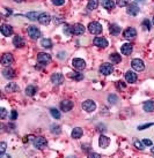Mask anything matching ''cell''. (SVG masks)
<instances>
[{
  "mask_svg": "<svg viewBox=\"0 0 154 158\" xmlns=\"http://www.w3.org/2000/svg\"><path fill=\"white\" fill-rule=\"evenodd\" d=\"M88 30L93 35H99L102 33V25L99 22H91L88 24Z\"/></svg>",
  "mask_w": 154,
  "mask_h": 158,
  "instance_id": "6da1fadb",
  "label": "cell"
},
{
  "mask_svg": "<svg viewBox=\"0 0 154 158\" xmlns=\"http://www.w3.org/2000/svg\"><path fill=\"white\" fill-rule=\"evenodd\" d=\"M131 66L132 68L135 69L136 72H143L145 69V65H144V61L141 60V59H133L132 61H131Z\"/></svg>",
  "mask_w": 154,
  "mask_h": 158,
  "instance_id": "7a4b0ae2",
  "label": "cell"
},
{
  "mask_svg": "<svg viewBox=\"0 0 154 158\" xmlns=\"http://www.w3.org/2000/svg\"><path fill=\"white\" fill-rule=\"evenodd\" d=\"M28 35L29 37L31 39H37L41 37V31H39V29L37 27H35V25H30L28 27Z\"/></svg>",
  "mask_w": 154,
  "mask_h": 158,
  "instance_id": "3957f363",
  "label": "cell"
},
{
  "mask_svg": "<svg viewBox=\"0 0 154 158\" xmlns=\"http://www.w3.org/2000/svg\"><path fill=\"white\" fill-rule=\"evenodd\" d=\"M85 30H86V28L80 23H75L73 24V25H71V34L72 35H77V36L82 35L85 33Z\"/></svg>",
  "mask_w": 154,
  "mask_h": 158,
  "instance_id": "277c9868",
  "label": "cell"
},
{
  "mask_svg": "<svg viewBox=\"0 0 154 158\" xmlns=\"http://www.w3.org/2000/svg\"><path fill=\"white\" fill-rule=\"evenodd\" d=\"M82 109L86 112H93L96 109V104H95V102L91 101V99H87V101L82 103Z\"/></svg>",
  "mask_w": 154,
  "mask_h": 158,
  "instance_id": "5b68a950",
  "label": "cell"
},
{
  "mask_svg": "<svg viewBox=\"0 0 154 158\" xmlns=\"http://www.w3.org/2000/svg\"><path fill=\"white\" fill-rule=\"evenodd\" d=\"M112 72H114V67H112V65L108 64V62L102 64L101 66H100V73L103 74V75H106V76L107 75H110Z\"/></svg>",
  "mask_w": 154,
  "mask_h": 158,
  "instance_id": "8992f818",
  "label": "cell"
},
{
  "mask_svg": "<svg viewBox=\"0 0 154 158\" xmlns=\"http://www.w3.org/2000/svg\"><path fill=\"white\" fill-rule=\"evenodd\" d=\"M123 37L128 40H131V39H135L137 37V31H136L135 28H128L124 30L123 33Z\"/></svg>",
  "mask_w": 154,
  "mask_h": 158,
  "instance_id": "52a82bcc",
  "label": "cell"
},
{
  "mask_svg": "<svg viewBox=\"0 0 154 158\" xmlns=\"http://www.w3.org/2000/svg\"><path fill=\"white\" fill-rule=\"evenodd\" d=\"M37 61L39 64H42V65H47V64H49V62L51 61V56L48 54V53L41 52L37 54Z\"/></svg>",
  "mask_w": 154,
  "mask_h": 158,
  "instance_id": "ba28073f",
  "label": "cell"
},
{
  "mask_svg": "<svg viewBox=\"0 0 154 158\" xmlns=\"http://www.w3.org/2000/svg\"><path fill=\"white\" fill-rule=\"evenodd\" d=\"M72 66L75 68V69H78V71H82V69H85V67H86V62H85L83 59L75 58V59H73Z\"/></svg>",
  "mask_w": 154,
  "mask_h": 158,
  "instance_id": "9c48e42d",
  "label": "cell"
},
{
  "mask_svg": "<svg viewBox=\"0 0 154 158\" xmlns=\"http://www.w3.org/2000/svg\"><path fill=\"white\" fill-rule=\"evenodd\" d=\"M13 56L10 54V53H5L2 58H1V64L5 66V67H10V65L13 64Z\"/></svg>",
  "mask_w": 154,
  "mask_h": 158,
  "instance_id": "30bf717a",
  "label": "cell"
},
{
  "mask_svg": "<svg viewBox=\"0 0 154 158\" xmlns=\"http://www.w3.org/2000/svg\"><path fill=\"white\" fill-rule=\"evenodd\" d=\"M50 21H51V16H50V14H48V13H41V14L38 15V22L41 24H43V25H48L49 23H50Z\"/></svg>",
  "mask_w": 154,
  "mask_h": 158,
  "instance_id": "8fae6325",
  "label": "cell"
},
{
  "mask_svg": "<svg viewBox=\"0 0 154 158\" xmlns=\"http://www.w3.org/2000/svg\"><path fill=\"white\" fill-rule=\"evenodd\" d=\"M51 82H52L53 84H56V86L62 84L64 82V75L60 74V73H55V74H52V76H51Z\"/></svg>",
  "mask_w": 154,
  "mask_h": 158,
  "instance_id": "7c38bea8",
  "label": "cell"
},
{
  "mask_svg": "<svg viewBox=\"0 0 154 158\" xmlns=\"http://www.w3.org/2000/svg\"><path fill=\"white\" fill-rule=\"evenodd\" d=\"M47 144H48V142H47V140L44 139V137L39 136V137H35L34 139V145L37 149H43Z\"/></svg>",
  "mask_w": 154,
  "mask_h": 158,
  "instance_id": "4fadbf2b",
  "label": "cell"
},
{
  "mask_svg": "<svg viewBox=\"0 0 154 158\" xmlns=\"http://www.w3.org/2000/svg\"><path fill=\"white\" fill-rule=\"evenodd\" d=\"M59 107H60V110L64 111V112H68V111L72 110L73 102H71V101H63V102H60V105H59Z\"/></svg>",
  "mask_w": 154,
  "mask_h": 158,
  "instance_id": "5bb4252c",
  "label": "cell"
},
{
  "mask_svg": "<svg viewBox=\"0 0 154 158\" xmlns=\"http://www.w3.org/2000/svg\"><path fill=\"white\" fill-rule=\"evenodd\" d=\"M126 13L129 15H131V16H136V15L139 13V7L136 5V4H130V5H128Z\"/></svg>",
  "mask_w": 154,
  "mask_h": 158,
  "instance_id": "9a60e30c",
  "label": "cell"
},
{
  "mask_svg": "<svg viewBox=\"0 0 154 158\" xmlns=\"http://www.w3.org/2000/svg\"><path fill=\"white\" fill-rule=\"evenodd\" d=\"M94 44H95V46L104 48L108 46V40L104 37H96V38L94 39Z\"/></svg>",
  "mask_w": 154,
  "mask_h": 158,
  "instance_id": "2e32d148",
  "label": "cell"
},
{
  "mask_svg": "<svg viewBox=\"0 0 154 158\" xmlns=\"http://www.w3.org/2000/svg\"><path fill=\"white\" fill-rule=\"evenodd\" d=\"M1 34L6 36V37H10V35L13 34V28L10 27V24H2L1 25Z\"/></svg>",
  "mask_w": 154,
  "mask_h": 158,
  "instance_id": "e0dca14e",
  "label": "cell"
},
{
  "mask_svg": "<svg viewBox=\"0 0 154 158\" xmlns=\"http://www.w3.org/2000/svg\"><path fill=\"white\" fill-rule=\"evenodd\" d=\"M132 50H133V48H132V45L130 43L123 44L122 48H120V51H122V53L124 56H130L131 53H132Z\"/></svg>",
  "mask_w": 154,
  "mask_h": 158,
  "instance_id": "ac0fdd59",
  "label": "cell"
},
{
  "mask_svg": "<svg viewBox=\"0 0 154 158\" xmlns=\"http://www.w3.org/2000/svg\"><path fill=\"white\" fill-rule=\"evenodd\" d=\"M109 144H110V139L104 136V135H101L100 139H99V145L101 148H107V147H109Z\"/></svg>",
  "mask_w": 154,
  "mask_h": 158,
  "instance_id": "d6986e66",
  "label": "cell"
},
{
  "mask_svg": "<svg viewBox=\"0 0 154 158\" xmlns=\"http://www.w3.org/2000/svg\"><path fill=\"white\" fill-rule=\"evenodd\" d=\"M125 80L128 83H135L136 81H137V74L133 72H131V71H129V72L125 73Z\"/></svg>",
  "mask_w": 154,
  "mask_h": 158,
  "instance_id": "ffe728a7",
  "label": "cell"
},
{
  "mask_svg": "<svg viewBox=\"0 0 154 158\" xmlns=\"http://www.w3.org/2000/svg\"><path fill=\"white\" fill-rule=\"evenodd\" d=\"M13 44H14V46H16V48H23L26 43H24V39L21 36H15L14 38H13Z\"/></svg>",
  "mask_w": 154,
  "mask_h": 158,
  "instance_id": "44dd1931",
  "label": "cell"
},
{
  "mask_svg": "<svg viewBox=\"0 0 154 158\" xmlns=\"http://www.w3.org/2000/svg\"><path fill=\"white\" fill-rule=\"evenodd\" d=\"M102 6L108 10H114V7H115V2H114V0H103L102 1Z\"/></svg>",
  "mask_w": 154,
  "mask_h": 158,
  "instance_id": "7402d4cb",
  "label": "cell"
},
{
  "mask_svg": "<svg viewBox=\"0 0 154 158\" xmlns=\"http://www.w3.org/2000/svg\"><path fill=\"white\" fill-rule=\"evenodd\" d=\"M2 74H4V76H5L6 79H13V77L15 76V72L10 67L5 68V69L2 71Z\"/></svg>",
  "mask_w": 154,
  "mask_h": 158,
  "instance_id": "603a6c76",
  "label": "cell"
},
{
  "mask_svg": "<svg viewBox=\"0 0 154 158\" xmlns=\"http://www.w3.org/2000/svg\"><path fill=\"white\" fill-rule=\"evenodd\" d=\"M143 107H144V111H146V112H152V111H154V102L153 101L145 102Z\"/></svg>",
  "mask_w": 154,
  "mask_h": 158,
  "instance_id": "cb8c5ba5",
  "label": "cell"
},
{
  "mask_svg": "<svg viewBox=\"0 0 154 158\" xmlns=\"http://www.w3.org/2000/svg\"><path fill=\"white\" fill-rule=\"evenodd\" d=\"M82 134H83V132H82V129L80 128V127H77V128H74V129L72 130V137L73 139H75V140H78V139H80L82 136Z\"/></svg>",
  "mask_w": 154,
  "mask_h": 158,
  "instance_id": "d4e9b609",
  "label": "cell"
},
{
  "mask_svg": "<svg viewBox=\"0 0 154 158\" xmlns=\"http://www.w3.org/2000/svg\"><path fill=\"white\" fill-rule=\"evenodd\" d=\"M109 59L114 64H120L122 61V57H120V54H118V53H111L110 56H109Z\"/></svg>",
  "mask_w": 154,
  "mask_h": 158,
  "instance_id": "484cf974",
  "label": "cell"
},
{
  "mask_svg": "<svg viewBox=\"0 0 154 158\" xmlns=\"http://www.w3.org/2000/svg\"><path fill=\"white\" fill-rule=\"evenodd\" d=\"M19 89L20 88L16 83H10V84H7L5 88V90L7 91V92H15V91H18Z\"/></svg>",
  "mask_w": 154,
  "mask_h": 158,
  "instance_id": "4316f807",
  "label": "cell"
},
{
  "mask_svg": "<svg viewBox=\"0 0 154 158\" xmlns=\"http://www.w3.org/2000/svg\"><path fill=\"white\" fill-rule=\"evenodd\" d=\"M120 33V27L118 24H111L110 25V34L114 35V36H117V35Z\"/></svg>",
  "mask_w": 154,
  "mask_h": 158,
  "instance_id": "83f0119b",
  "label": "cell"
},
{
  "mask_svg": "<svg viewBox=\"0 0 154 158\" xmlns=\"http://www.w3.org/2000/svg\"><path fill=\"white\" fill-rule=\"evenodd\" d=\"M97 7H99V0H89V1H88L87 8H88L89 10H96Z\"/></svg>",
  "mask_w": 154,
  "mask_h": 158,
  "instance_id": "f1b7e54d",
  "label": "cell"
},
{
  "mask_svg": "<svg viewBox=\"0 0 154 158\" xmlns=\"http://www.w3.org/2000/svg\"><path fill=\"white\" fill-rule=\"evenodd\" d=\"M36 91H37L36 87L28 86L27 87V89H26V95H27V96H34L35 94H36Z\"/></svg>",
  "mask_w": 154,
  "mask_h": 158,
  "instance_id": "f546056e",
  "label": "cell"
},
{
  "mask_svg": "<svg viewBox=\"0 0 154 158\" xmlns=\"http://www.w3.org/2000/svg\"><path fill=\"white\" fill-rule=\"evenodd\" d=\"M68 76L71 77V79H74V80H77V81H80V80H82L83 79V75H82L81 73L79 72H72L68 74Z\"/></svg>",
  "mask_w": 154,
  "mask_h": 158,
  "instance_id": "4dcf8cb0",
  "label": "cell"
},
{
  "mask_svg": "<svg viewBox=\"0 0 154 158\" xmlns=\"http://www.w3.org/2000/svg\"><path fill=\"white\" fill-rule=\"evenodd\" d=\"M41 45L45 48H52V42H51L49 38H43L41 40Z\"/></svg>",
  "mask_w": 154,
  "mask_h": 158,
  "instance_id": "1f68e13d",
  "label": "cell"
},
{
  "mask_svg": "<svg viewBox=\"0 0 154 158\" xmlns=\"http://www.w3.org/2000/svg\"><path fill=\"white\" fill-rule=\"evenodd\" d=\"M27 17L29 20H31V21H36V20H38V15H37L36 12H30V13L27 14Z\"/></svg>",
  "mask_w": 154,
  "mask_h": 158,
  "instance_id": "d6a6232c",
  "label": "cell"
},
{
  "mask_svg": "<svg viewBox=\"0 0 154 158\" xmlns=\"http://www.w3.org/2000/svg\"><path fill=\"white\" fill-rule=\"evenodd\" d=\"M50 113H51V115L55 119H59L60 118V113H59V111L57 109H50Z\"/></svg>",
  "mask_w": 154,
  "mask_h": 158,
  "instance_id": "836d02e7",
  "label": "cell"
},
{
  "mask_svg": "<svg viewBox=\"0 0 154 158\" xmlns=\"http://www.w3.org/2000/svg\"><path fill=\"white\" fill-rule=\"evenodd\" d=\"M116 5L118 7H125L129 5V0H117L116 1Z\"/></svg>",
  "mask_w": 154,
  "mask_h": 158,
  "instance_id": "e575fe53",
  "label": "cell"
},
{
  "mask_svg": "<svg viewBox=\"0 0 154 158\" xmlns=\"http://www.w3.org/2000/svg\"><path fill=\"white\" fill-rule=\"evenodd\" d=\"M141 27H143V29L144 30H151V23H149L148 20H144L143 21V23H141Z\"/></svg>",
  "mask_w": 154,
  "mask_h": 158,
  "instance_id": "d590c367",
  "label": "cell"
},
{
  "mask_svg": "<svg viewBox=\"0 0 154 158\" xmlns=\"http://www.w3.org/2000/svg\"><path fill=\"white\" fill-rule=\"evenodd\" d=\"M51 132H52L53 134H59L60 133V127L58 125H52L51 126Z\"/></svg>",
  "mask_w": 154,
  "mask_h": 158,
  "instance_id": "8d00e7d4",
  "label": "cell"
},
{
  "mask_svg": "<svg viewBox=\"0 0 154 158\" xmlns=\"http://www.w3.org/2000/svg\"><path fill=\"white\" fill-rule=\"evenodd\" d=\"M135 147L137 149H139V150H143L144 149V142H141V141H135Z\"/></svg>",
  "mask_w": 154,
  "mask_h": 158,
  "instance_id": "74e56055",
  "label": "cell"
},
{
  "mask_svg": "<svg viewBox=\"0 0 154 158\" xmlns=\"http://www.w3.org/2000/svg\"><path fill=\"white\" fill-rule=\"evenodd\" d=\"M6 148H7V144L5 142H1V144H0V155H4V152L6 151Z\"/></svg>",
  "mask_w": 154,
  "mask_h": 158,
  "instance_id": "f35d334b",
  "label": "cell"
},
{
  "mask_svg": "<svg viewBox=\"0 0 154 158\" xmlns=\"http://www.w3.org/2000/svg\"><path fill=\"white\" fill-rule=\"evenodd\" d=\"M6 117H7V111L2 107V109L0 110V118H1V119H6Z\"/></svg>",
  "mask_w": 154,
  "mask_h": 158,
  "instance_id": "ab89813d",
  "label": "cell"
},
{
  "mask_svg": "<svg viewBox=\"0 0 154 158\" xmlns=\"http://www.w3.org/2000/svg\"><path fill=\"white\" fill-rule=\"evenodd\" d=\"M52 4L56 6H62L65 4V0H52Z\"/></svg>",
  "mask_w": 154,
  "mask_h": 158,
  "instance_id": "60d3db41",
  "label": "cell"
},
{
  "mask_svg": "<svg viewBox=\"0 0 154 158\" xmlns=\"http://www.w3.org/2000/svg\"><path fill=\"white\" fill-rule=\"evenodd\" d=\"M152 125H153L152 122H149V124H145V125H143V126H139V127H138V129H139V130H144V129H146V128L151 127Z\"/></svg>",
  "mask_w": 154,
  "mask_h": 158,
  "instance_id": "b9f144b4",
  "label": "cell"
},
{
  "mask_svg": "<svg viewBox=\"0 0 154 158\" xmlns=\"http://www.w3.org/2000/svg\"><path fill=\"white\" fill-rule=\"evenodd\" d=\"M108 99H109V102H110V103L115 104L116 102H117V97H116L115 95H110V96L108 97Z\"/></svg>",
  "mask_w": 154,
  "mask_h": 158,
  "instance_id": "7bdbcfd3",
  "label": "cell"
},
{
  "mask_svg": "<svg viewBox=\"0 0 154 158\" xmlns=\"http://www.w3.org/2000/svg\"><path fill=\"white\" fill-rule=\"evenodd\" d=\"M64 33L67 35V36H70V35H71V27H68L67 24H66V25L64 27Z\"/></svg>",
  "mask_w": 154,
  "mask_h": 158,
  "instance_id": "ee69618b",
  "label": "cell"
},
{
  "mask_svg": "<svg viewBox=\"0 0 154 158\" xmlns=\"http://www.w3.org/2000/svg\"><path fill=\"white\" fill-rule=\"evenodd\" d=\"M117 88H118V89H124V88H125V84H124V82H122V81L117 82Z\"/></svg>",
  "mask_w": 154,
  "mask_h": 158,
  "instance_id": "f6af8a7d",
  "label": "cell"
},
{
  "mask_svg": "<svg viewBox=\"0 0 154 158\" xmlns=\"http://www.w3.org/2000/svg\"><path fill=\"white\" fill-rule=\"evenodd\" d=\"M18 118V112L16 111H12V115H10V119L12 120H15Z\"/></svg>",
  "mask_w": 154,
  "mask_h": 158,
  "instance_id": "bcb514c9",
  "label": "cell"
},
{
  "mask_svg": "<svg viewBox=\"0 0 154 158\" xmlns=\"http://www.w3.org/2000/svg\"><path fill=\"white\" fill-rule=\"evenodd\" d=\"M143 142H144L145 145H148V147H151V145H152V141H151V140H148V139H145Z\"/></svg>",
  "mask_w": 154,
  "mask_h": 158,
  "instance_id": "7dc6e473",
  "label": "cell"
},
{
  "mask_svg": "<svg viewBox=\"0 0 154 158\" xmlns=\"http://www.w3.org/2000/svg\"><path fill=\"white\" fill-rule=\"evenodd\" d=\"M89 157H95V158H99V157H101L99 153H96V152H91V153H89Z\"/></svg>",
  "mask_w": 154,
  "mask_h": 158,
  "instance_id": "c3c4849f",
  "label": "cell"
},
{
  "mask_svg": "<svg viewBox=\"0 0 154 158\" xmlns=\"http://www.w3.org/2000/svg\"><path fill=\"white\" fill-rule=\"evenodd\" d=\"M15 1H16V2H22L23 0H15Z\"/></svg>",
  "mask_w": 154,
  "mask_h": 158,
  "instance_id": "681fc988",
  "label": "cell"
},
{
  "mask_svg": "<svg viewBox=\"0 0 154 158\" xmlns=\"http://www.w3.org/2000/svg\"><path fill=\"white\" fill-rule=\"evenodd\" d=\"M136 1H139V2H144L145 0H136Z\"/></svg>",
  "mask_w": 154,
  "mask_h": 158,
  "instance_id": "f907efd6",
  "label": "cell"
},
{
  "mask_svg": "<svg viewBox=\"0 0 154 158\" xmlns=\"http://www.w3.org/2000/svg\"><path fill=\"white\" fill-rule=\"evenodd\" d=\"M151 151H152V153H154V147L152 149H151Z\"/></svg>",
  "mask_w": 154,
  "mask_h": 158,
  "instance_id": "816d5d0a",
  "label": "cell"
},
{
  "mask_svg": "<svg viewBox=\"0 0 154 158\" xmlns=\"http://www.w3.org/2000/svg\"><path fill=\"white\" fill-rule=\"evenodd\" d=\"M153 24H154V16H153Z\"/></svg>",
  "mask_w": 154,
  "mask_h": 158,
  "instance_id": "f5cc1de1",
  "label": "cell"
}]
</instances>
